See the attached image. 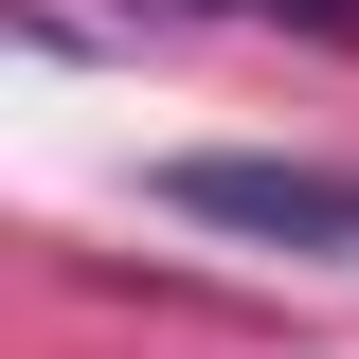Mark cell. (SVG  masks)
Returning a JSON list of instances; mask_svg holds the SVG:
<instances>
[{
  "label": "cell",
  "mask_w": 359,
  "mask_h": 359,
  "mask_svg": "<svg viewBox=\"0 0 359 359\" xmlns=\"http://www.w3.org/2000/svg\"><path fill=\"white\" fill-rule=\"evenodd\" d=\"M198 18H287V36H341L359 54V0H198Z\"/></svg>",
  "instance_id": "2"
},
{
  "label": "cell",
  "mask_w": 359,
  "mask_h": 359,
  "mask_svg": "<svg viewBox=\"0 0 359 359\" xmlns=\"http://www.w3.org/2000/svg\"><path fill=\"white\" fill-rule=\"evenodd\" d=\"M162 198H180V216H216V233H287V252H359V180H323V162H180Z\"/></svg>",
  "instance_id": "1"
}]
</instances>
